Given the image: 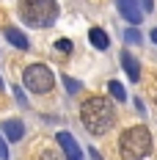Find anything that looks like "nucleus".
Listing matches in <instances>:
<instances>
[{"label": "nucleus", "instance_id": "nucleus-19", "mask_svg": "<svg viewBox=\"0 0 157 160\" xmlns=\"http://www.w3.org/2000/svg\"><path fill=\"white\" fill-rule=\"evenodd\" d=\"M152 42H155V44H157V28H155V31H152Z\"/></svg>", "mask_w": 157, "mask_h": 160}, {"label": "nucleus", "instance_id": "nucleus-2", "mask_svg": "<svg viewBox=\"0 0 157 160\" xmlns=\"http://www.w3.org/2000/svg\"><path fill=\"white\" fill-rule=\"evenodd\" d=\"M119 149H121V160H141L152 152V135L149 130L138 124V127H130L121 132L119 138Z\"/></svg>", "mask_w": 157, "mask_h": 160}, {"label": "nucleus", "instance_id": "nucleus-7", "mask_svg": "<svg viewBox=\"0 0 157 160\" xmlns=\"http://www.w3.org/2000/svg\"><path fill=\"white\" fill-rule=\"evenodd\" d=\"M3 132H6L8 141H19V138L25 135V127H22L19 119H6V122H3Z\"/></svg>", "mask_w": 157, "mask_h": 160}, {"label": "nucleus", "instance_id": "nucleus-8", "mask_svg": "<svg viewBox=\"0 0 157 160\" xmlns=\"http://www.w3.org/2000/svg\"><path fill=\"white\" fill-rule=\"evenodd\" d=\"M121 66H124V72L130 75V80H135V83L141 80V66H138V61H135V58H132L127 50L121 52Z\"/></svg>", "mask_w": 157, "mask_h": 160}, {"label": "nucleus", "instance_id": "nucleus-4", "mask_svg": "<svg viewBox=\"0 0 157 160\" xmlns=\"http://www.w3.org/2000/svg\"><path fill=\"white\" fill-rule=\"evenodd\" d=\"M22 83H25V88L33 91V94H47L50 88L55 86V78H52V72L44 64H31L22 72Z\"/></svg>", "mask_w": 157, "mask_h": 160}, {"label": "nucleus", "instance_id": "nucleus-17", "mask_svg": "<svg viewBox=\"0 0 157 160\" xmlns=\"http://www.w3.org/2000/svg\"><path fill=\"white\" fill-rule=\"evenodd\" d=\"M14 97H17L19 105H28V99H25V94H22V88H14Z\"/></svg>", "mask_w": 157, "mask_h": 160}, {"label": "nucleus", "instance_id": "nucleus-13", "mask_svg": "<svg viewBox=\"0 0 157 160\" xmlns=\"http://www.w3.org/2000/svg\"><path fill=\"white\" fill-rule=\"evenodd\" d=\"M124 39H127V42H130V44H138V42H141V33L135 31V28H130V31L124 33Z\"/></svg>", "mask_w": 157, "mask_h": 160}, {"label": "nucleus", "instance_id": "nucleus-9", "mask_svg": "<svg viewBox=\"0 0 157 160\" xmlns=\"http://www.w3.org/2000/svg\"><path fill=\"white\" fill-rule=\"evenodd\" d=\"M6 39H8L17 50H28V36L22 31H17V28H6Z\"/></svg>", "mask_w": 157, "mask_h": 160}, {"label": "nucleus", "instance_id": "nucleus-6", "mask_svg": "<svg viewBox=\"0 0 157 160\" xmlns=\"http://www.w3.org/2000/svg\"><path fill=\"white\" fill-rule=\"evenodd\" d=\"M116 8L121 11L127 22H141L143 19V8L138 6V0H116Z\"/></svg>", "mask_w": 157, "mask_h": 160}, {"label": "nucleus", "instance_id": "nucleus-10", "mask_svg": "<svg viewBox=\"0 0 157 160\" xmlns=\"http://www.w3.org/2000/svg\"><path fill=\"white\" fill-rule=\"evenodd\" d=\"M88 42H91L96 50H108V44H110L102 28H91V31H88Z\"/></svg>", "mask_w": 157, "mask_h": 160}, {"label": "nucleus", "instance_id": "nucleus-11", "mask_svg": "<svg viewBox=\"0 0 157 160\" xmlns=\"http://www.w3.org/2000/svg\"><path fill=\"white\" fill-rule=\"evenodd\" d=\"M108 91L116 97V102H124V99H127V91H124V86H121L119 80H110V83H108Z\"/></svg>", "mask_w": 157, "mask_h": 160}, {"label": "nucleus", "instance_id": "nucleus-20", "mask_svg": "<svg viewBox=\"0 0 157 160\" xmlns=\"http://www.w3.org/2000/svg\"><path fill=\"white\" fill-rule=\"evenodd\" d=\"M0 88H3V80H0Z\"/></svg>", "mask_w": 157, "mask_h": 160}, {"label": "nucleus", "instance_id": "nucleus-14", "mask_svg": "<svg viewBox=\"0 0 157 160\" xmlns=\"http://www.w3.org/2000/svg\"><path fill=\"white\" fill-rule=\"evenodd\" d=\"M39 160H61V155L52 152V149H47V152H42V158H39Z\"/></svg>", "mask_w": 157, "mask_h": 160}, {"label": "nucleus", "instance_id": "nucleus-3", "mask_svg": "<svg viewBox=\"0 0 157 160\" xmlns=\"http://www.w3.org/2000/svg\"><path fill=\"white\" fill-rule=\"evenodd\" d=\"M19 14L31 28H47L58 19V3L55 0H22Z\"/></svg>", "mask_w": 157, "mask_h": 160}, {"label": "nucleus", "instance_id": "nucleus-5", "mask_svg": "<svg viewBox=\"0 0 157 160\" xmlns=\"http://www.w3.org/2000/svg\"><path fill=\"white\" fill-rule=\"evenodd\" d=\"M55 141H58V146L63 149V155H66V160H83V152H80V144L75 141V135H72V132H58V135H55Z\"/></svg>", "mask_w": 157, "mask_h": 160}, {"label": "nucleus", "instance_id": "nucleus-18", "mask_svg": "<svg viewBox=\"0 0 157 160\" xmlns=\"http://www.w3.org/2000/svg\"><path fill=\"white\" fill-rule=\"evenodd\" d=\"M141 6H143V14H149L155 8V0H141Z\"/></svg>", "mask_w": 157, "mask_h": 160}, {"label": "nucleus", "instance_id": "nucleus-16", "mask_svg": "<svg viewBox=\"0 0 157 160\" xmlns=\"http://www.w3.org/2000/svg\"><path fill=\"white\" fill-rule=\"evenodd\" d=\"M0 160H8V146H6L3 138H0Z\"/></svg>", "mask_w": 157, "mask_h": 160}, {"label": "nucleus", "instance_id": "nucleus-1", "mask_svg": "<svg viewBox=\"0 0 157 160\" xmlns=\"http://www.w3.org/2000/svg\"><path fill=\"white\" fill-rule=\"evenodd\" d=\"M80 119L91 135H105L116 122V108L108 97H88L80 108Z\"/></svg>", "mask_w": 157, "mask_h": 160}, {"label": "nucleus", "instance_id": "nucleus-15", "mask_svg": "<svg viewBox=\"0 0 157 160\" xmlns=\"http://www.w3.org/2000/svg\"><path fill=\"white\" fill-rule=\"evenodd\" d=\"M55 47L61 50V52H69V50H72V42H66V39H61V42H58Z\"/></svg>", "mask_w": 157, "mask_h": 160}, {"label": "nucleus", "instance_id": "nucleus-12", "mask_svg": "<svg viewBox=\"0 0 157 160\" xmlns=\"http://www.w3.org/2000/svg\"><path fill=\"white\" fill-rule=\"evenodd\" d=\"M63 86H66V91H69V94H75V91H80V83H77V80H72L69 75L63 78Z\"/></svg>", "mask_w": 157, "mask_h": 160}]
</instances>
